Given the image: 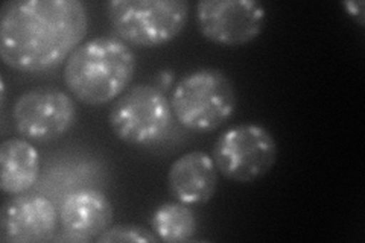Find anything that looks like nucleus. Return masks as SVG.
<instances>
[{
	"instance_id": "obj_8",
	"label": "nucleus",
	"mask_w": 365,
	"mask_h": 243,
	"mask_svg": "<svg viewBox=\"0 0 365 243\" xmlns=\"http://www.w3.org/2000/svg\"><path fill=\"white\" fill-rule=\"evenodd\" d=\"M267 11L257 0H201L197 25L209 41L237 48L256 40L265 28Z\"/></svg>"
},
{
	"instance_id": "obj_11",
	"label": "nucleus",
	"mask_w": 365,
	"mask_h": 243,
	"mask_svg": "<svg viewBox=\"0 0 365 243\" xmlns=\"http://www.w3.org/2000/svg\"><path fill=\"white\" fill-rule=\"evenodd\" d=\"M60 217L68 240L87 242L96 239L111 227L114 210L102 192L81 189L64 200Z\"/></svg>"
},
{
	"instance_id": "obj_13",
	"label": "nucleus",
	"mask_w": 365,
	"mask_h": 243,
	"mask_svg": "<svg viewBox=\"0 0 365 243\" xmlns=\"http://www.w3.org/2000/svg\"><path fill=\"white\" fill-rule=\"evenodd\" d=\"M151 227L162 242H189L197 233V216L187 204L165 202L153 213Z\"/></svg>"
},
{
	"instance_id": "obj_9",
	"label": "nucleus",
	"mask_w": 365,
	"mask_h": 243,
	"mask_svg": "<svg viewBox=\"0 0 365 243\" xmlns=\"http://www.w3.org/2000/svg\"><path fill=\"white\" fill-rule=\"evenodd\" d=\"M58 214L52 201L36 193H20L2 207V239L19 243L46 242L52 237Z\"/></svg>"
},
{
	"instance_id": "obj_1",
	"label": "nucleus",
	"mask_w": 365,
	"mask_h": 243,
	"mask_svg": "<svg viewBox=\"0 0 365 243\" xmlns=\"http://www.w3.org/2000/svg\"><path fill=\"white\" fill-rule=\"evenodd\" d=\"M87 31L79 0H9L0 9V56L19 72L51 71L84 43Z\"/></svg>"
},
{
	"instance_id": "obj_5",
	"label": "nucleus",
	"mask_w": 365,
	"mask_h": 243,
	"mask_svg": "<svg viewBox=\"0 0 365 243\" xmlns=\"http://www.w3.org/2000/svg\"><path fill=\"white\" fill-rule=\"evenodd\" d=\"M108 125L123 143L148 148L168 137L174 125V113L170 100L158 87L135 84L114 100Z\"/></svg>"
},
{
	"instance_id": "obj_14",
	"label": "nucleus",
	"mask_w": 365,
	"mask_h": 243,
	"mask_svg": "<svg viewBox=\"0 0 365 243\" xmlns=\"http://www.w3.org/2000/svg\"><path fill=\"white\" fill-rule=\"evenodd\" d=\"M160 239L154 231H150L142 225L123 224L108 227L104 233L96 237L98 243H157Z\"/></svg>"
},
{
	"instance_id": "obj_10",
	"label": "nucleus",
	"mask_w": 365,
	"mask_h": 243,
	"mask_svg": "<svg viewBox=\"0 0 365 243\" xmlns=\"http://www.w3.org/2000/svg\"><path fill=\"white\" fill-rule=\"evenodd\" d=\"M218 169L209 154L190 150L180 155L168 170L170 195L182 204L209 202L218 189Z\"/></svg>"
},
{
	"instance_id": "obj_4",
	"label": "nucleus",
	"mask_w": 365,
	"mask_h": 243,
	"mask_svg": "<svg viewBox=\"0 0 365 243\" xmlns=\"http://www.w3.org/2000/svg\"><path fill=\"white\" fill-rule=\"evenodd\" d=\"M106 14L118 38L137 48H157L186 28L187 0H111Z\"/></svg>"
},
{
	"instance_id": "obj_2",
	"label": "nucleus",
	"mask_w": 365,
	"mask_h": 243,
	"mask_svg": "<svg viewBox=\"0 0 365 243\" xmlns=\"http://www.w3.org/2000/svg\"><path fill=\"white\" fill-rule=\"evenodd\" d=\"M135 56L118 37H96L81 43L66 60L67 90L86 105L99 107L118 99L135 73Z\"/></svg>"
},
{
	"instance_id": "obj_6",
	"label": "nucleus",
	"mask_w": 365,
	"mask_h": 243,
	"mask_svg": "<svg viewBox=\"0 0 365 243\" xmlns=\"http://www.w3.org/2000/svg\"><path fill=\"white\" fill-rule=\"evenodd\" d=\"M277 155V143L265 126L245 123L221 133L210 157L222 177L245 184L269 173Z\"/></svg>"
},
{
	"instance_id": "obj_12",
	"label": "nucleus",
	"mask_w": 365,
	"mask_h": 243,
	"mask_svg": "<svg viewBox=\"0 0 365 243\" xmlns=\"http://www.w3.org/2000/svg\"><path fill=\"white\" fill-rule=\"evenodd\" d=\"M40 175V155L28 138L9 137L0 145V187L8 195L29 190Z\"/></svg>"
},
{
	"instance_id": "obj_15",
	"label": "nucleus",
	"mask_w": 365,
	"mask_h": 243,
	"mask_svg": "<svg viewBox=\"0 0 365 243\" xmlns=\"http://www.w3.org/2000/svg\"><path fill=\"white\" fill-rule=\"evenodd\" d=\"M346 6H355V2H353V4H351V2H350V4H346ZM362 6H364V4L359 2V4H358V8L362 9ZM351 14H358V16H359V20L362 21V11H355V8H353V13H351Z\"/></svg>"
},
{
	"instance_id": "obj_7",
	"label": "nucleus",
	"mask_w": 365,
	"mask_h": 243,
	"mask_svg": "<svg viewBox=\"0 0 365 243\" xmlns=\"http://www.w3.org/2000/svg\"><path fill=\"white\" fill-rule=\"evenodd\" d=\"M16 130L28 140L53 142L73 128L78 119L75 100L55 87H37L20 95L14 103Z\"/></svg>"
},
{
	"instance_id": "obj_3",
	"label": "nucleus",
	"mask_w": 365,
	"mask_h": 243,
	"mask_svg": "<svg viewBox=\"0 0 365 243\" xmlns=\"http://www.w3.org/2000/svg\"><path fill=\"white\" fill-rule=\"evenodd\" d=\"M174 118L195 133L218 130L235 114L237 93L233 81L216 67L197 68L180 79L170 95Z\"/></svg>"
}]
</instances>
